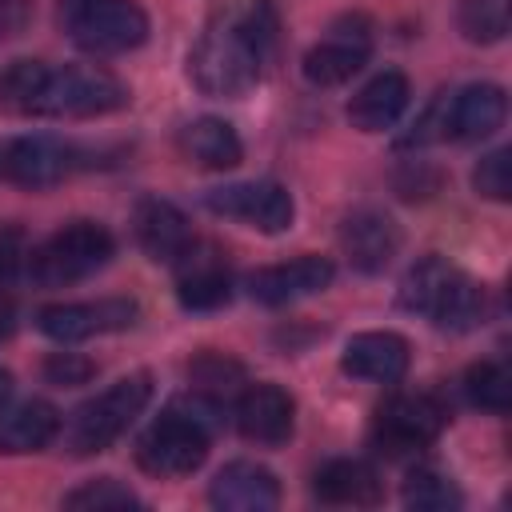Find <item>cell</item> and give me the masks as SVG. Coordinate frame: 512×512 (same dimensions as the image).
Wrapping results in <instances>:
<instances>
[{"mask_svg":"<svg viewBox=\"0 0 512 512\" xmlns=\"http://www.w3.org/2000/svg\"><path fill=\"white\" fill-rule=\"evenodd\" d=\"M404 312L432 320L444 332H468L488 316V288L444 256H420L396 288Z\"/></svg>","mask_w":512,"mask_h":512,"instance_id":"3957f363","label":"cell"},{"mask_svg":"<svg viewBox=\"0 0 512 512\" xmlns=\"http://www.w3.org/2000/svg\"><path fill=\"white\" fill-rule=\"evenodd\" d=\"M512 0H460L456 24L472 44H496L508 36Z\"/></svg>","mask_w":512,"mask_h":512,"instance_id":"484cf974","label":"cell"},{"mask_svg":"<svg viewBox=\"0 0 512 512\" xmlns=\"http://www.w3.org/2000/svg\"><path fill=\"white\" fill-rule=\"evenodd\" d=\"M340 248H344L348 264L356 272L376 276L400 252V228H396L392 216H384L376 208H360V212L344 216V224H340Z\"/></svg>","mask_w":512,"mask_h":512,"instance_id":"2e32d148","label":"cell"},{"mask_svg":"<svg viewBox=\"0 0 512 512\" xmlns=\"http://www.w3.org/2000/svg\"><path fill=\"white\" fill-rule=\"evenodd\" d=\"M92 372H96V364H92L88 356H80V352H52V356L44 360V376H48L52 384H60V388L88 384Z\"/></svg>","mask_w":512,"mask_h":512,"instance_id":"1f68e13d","label":"cell"},{"mask_svg":"<svg viewBox=\"0 0 512 512\" xmlns=\"http://www.w3.org/2000/svg\"><path fill=\"white\" fill-rule=\"evenodd\" d=\"M176 296L184 308L192 312H212L220 304H228L232 296V268H228V256L208 244V240H192L176 260Z\"/></svg>","mask_w":512,"mask_h":512,"instance_id":"7c38bea8","label":"cell"},{"mask_svg":"<svg viewBox=\"0 0 512 512\" xmlns=\"http://www.w3.org/2000/svg\"><path fill=\"white\" fill-rule=\"evenodd\" d=\"M60 436V412L48 400H20L12 408H0V452L24 456L40 452Z\"/></svg>","mask_w":512,"mask_h":512,"instance_id":"603a6c76","label":"cell"},{"mask_svg":"<svg viewBox=\"0 0 512 512\" xmlns=\"http://www.w3.org/2000/svg\"><path fill=\"white\" fill-rule=\"evenodd\" d=\"M312 492L320 504H332V508H372L384 496L376 468L368 460H356V456L328 460L312 476Z\"/></svg>","mask_w":512,"mask_h":512,"instance_id":"44dd1931","label":"cell"},{"mask_svg":"<svg viewBox=\"0 0 512 512\" xmlns=\"http://www.w3.org/2000/svg\"><path fill=\"white\" fill-rule=\"evenodd\" d=\"M80 164V152L60 136H20L0 148V172L20 188H52Z\"/></svg>","mask_w":512,"mask_h":512,"instance_id":"4fadbf2b","label":"cell"},{"mask_svg":"<svg viewBox=\"0 0 512 512\" xmlns=\"http://www.w3.org/2000/svg\"><path fill=\"white\" fill-rule=\"evenodd\" d=\"M372 56V24L364 16H340L332 20L328 36L304 52V76L316 88H336L352 80Z\"/></svg>","mask_w":512,"mask_h":512,"instance_id":"30bf717a","label":"cell"},{"mask_svg":"<svg viewBox=\"0 0 512 512\" xmlns=\"http://www.w3.org/2000/svg\"><path fill=\"white\" fill-rule=\"evenodd\" d=\"M32 24V0H0V40H16Z\"/></svg>","mask_w":512,"mask_h":512,"instance_id":"d6a6232c","label":"cell"},{"mask_svg":"<svg viewBox=\"0 0 512 512\" xmlns=\"http://www.w3.org/2000/svg\"><path fill=\"white\" fill-rule=\"evenodd\" d=\"M180 148L192 164L200 168H212V172H224V168H236L240 156H244V144L236 136V128L220 116H200L192 124H184L180 132Z\"/></svg>","mask_w":512,"mask_h":512,"instance_id":"cb8c5ba5","label":"cell"},{"mask_svg":"<svg viewBox=\"0 0 512 512\" xmlns=\"http://www.w3.org/2000/svg\"><path fill=\"white\" fill-rule=\"evenodd\" d=\"M336 268L328 256H296L288 264H272V268H260L248 276V296L264 308H284V304H296L304 296H316L332 284Z\"/></svg>","mask_w":512,"mask_h":512,"instance_id":"5bb4252c","label":"cell"},{"mask_svg":"<svg viewBox=\"0 0 512 512\" xmlns=\"http://www.w3.org/2000/svg\"><path fill=\"white\" fill-rule=\"evenodd\" d=\"M216 424H220V400L192 388V396L176 400L144 428V436L136 440V464L160 480L188 476L204 464Z\"/></svg>","mask_w":512,"mask_h":512,"instance_id":"277c9868","label":"cell"},{"mask_svg":"<svg viewBox=\"0 0 512 512\" xmlns=\"http://www.w3.org/2000/svg\"><path fill=\"white\" fill-rule=\"evenodd\" d=\"M64 24L88 56H120L148 40V12L136 0H64Z\"/></svg>","mask_w":512,"mask_h":512,"instance_id":"52a82bcc","label":"cell"},{"mask_svg":"<svg viewBox=\"0 0 512 512\" xmlns=\"http://www.w3.org/2000/svg\"><path fill=\"white\" fill-rule=\"evenodd\" d=\"M472 188L488 200H508L512 192V176H508V148H492L488 156H480L476 172H472Z\"/></svg>","mask_w":512,"mask_h":512,"instance_id":"f546056e","label":"cell"},{"mask_svg":"<svg viewBox=\"0 0 512 512\" xmlns=\"http://www.w3.org/2000/svg\"><path fill=\"white\" fill-rule=\"evenodd\" d=\"M272 0H236L220 8L188 52V80L204 96H244L260 84L276 48Z\"/></svg>","mask_w":512,"mask_h":512,"instance_id":"6da1fadb","label":"cell"},{"mask_svg":"<svg viewBox=\"0 0 512 512\" xmlns=\"http://www.w3.org/2000/svg\"><path fill=\"white\" fill-rule=\"evenodd\" d=\"M464 392L484 412H508V404H512V376H508L504 364L480 360V364H472L464 372Z\"/></svg>","mask_w":512,"mask_h":512,"instance_id":"4316f807","label":"cell"},{"mask_svg":"<svg viewBox=\"0 0 512 512\" xmlns=\"http://www.w3.org/2000/svg\"><path fill=\"white\" fill-rule=\"evenodd\" d=\"M132 236H136V244L144 248L148 260H164V264H172L196 240L188 216L172 200H160V196H148V200L136 204V212H132Z\"/></svg>","mask_w":512,"mask_h":512,"instance_id":"ffe728a7","label":"cell"},{"mask_svg":"<svg viewBox=\"0 0 512 512\" xmlns=\"http://www.w3.org/2000/svg\"><path fill=\"white\" fill-rule=\"evenodd\" d=\"M116 252V240L96 220H72L28 252V280L40 288H64L100 272Z\"/></svg>","mask_w":512,"mask_h":512,"instance_id":"8992f818","label":"cell"},{"mask_svg":"<svg viewBox=\"0 0 512 512\" xmlns=\"http://www.w3.org/2000/svg\"><path fill=\"white\" fill-rule=\"evenodd\" d=\"M136 324V304L108 296V300H84V304H48L36 312V328L56 344H80L104 332H120Z\"/></svg>","mask_w":512,"mask_h":512,"instance_id":"8fae6325","label":"cell"},{"mask_svg":"<svg viewBox=\"0 0 512 512\" xmlns=\"http://www.w3.org/2000/svg\"><path fill=\"white\" fill-rule=\"evenodd\" d=\"M508 96L500 84H464L444 96V140H484L504 124Z\"/></svg>","mask_w":512,"mask_h":512,"instance_id":"ac0fdd59","label":"cell"},{"mask_svg":"<svg viewBox=\"0 0 512 512\" xmlns=\"http://www.w3.org/2000/svg\"><path fill=\"white\" fill-rule=\"evenodd\" d=\"M28 252H32V244L16 224L0 228V288H12L28 272Z\"/></svg>","mask_w":512,"mask_h":512,"instance_id":"4dcf8cb0","label":"cell"},{"mask_svg":"<svg viewBox=\"0 0 512 512\" xmlns=\"http://www.w3.org/2000/svg\"><path fill=\"white\" fill-rule=\"evenodd\" d=\"M148 396H152L148 372L120 376L112 388H104L100 396L84 400L68 420H60L64 448H68L72 456H96V452L112 448V444L132 428V420L144 412Z\"/></svg>","mask_w":512,"mask_h":512,"instance_id":"5b68a950","label":"cell"},{"mask_svg":"<svg viewBox=\"0 0 512 512\" xmlns=\"http://www.w3.org/2000/svg\"><path fill=\"white\" fill-rule=\"evenodd\" d=\"M292 424H296V404L280 384H268V380L248 384L236 396V428L244 440L276 448L292 436Z\"/></svg>","mask_w":512,"mask_h":512,"instance_id":"9a60e30c","label":"cell"},{"mask_svg":"<svg viewBox=\"0 0 512 512\" xmlns=\"http://www.w3.org/2000/svg\"><path fill=\"white\" fill-rule=\"evenodd\" d=\"M400 500L412 512H452L460 508V488L436 468H412L400 488Z\"/></svg>","mask_w":512,"mask_h":512,"instance_id":"d4e9b609","label":"cell"},{"mask_svg":"<svg viewBox=\"0 0 512 512\" xmlns=\"http://www.w3.org/2000/svg\"><path fill=\"white\" fill-rule=\"evenodd\" d=\"M0 104L24 116L48 120H88L108 116L128 104V88L104 68H48L40 60H20L0 76Z\"/></svg>","mask_w":512,"mask_h":512,"instance_id":"7a4b0ae2","label":"cell"},{"mask_svg":"<svg viewBox=\"0 0 512 512\" xmlns=\"http://www.w3.org/2000/svg\"><path fill=\"white\" fill-rule=\"evenodd\" d=\"M408 96H412L408 76L396 72V68H384L368 84L356 88V96L348 100V120L360 132H384V128H392L404 116Z\"/></svg>","mask_w":512,"mask_h":512,"instance_id":"7402d4cb","label":"cell"},{"mask_svg":"<svg viewBox=\"0 0 512 512\" xmlns=\"http://www.w3.org/2000/svg\"><path fill=\"white\" fill-rule=\"evenodd\" d=\"M408 364H412L408 340L396 332H356L340 356V368L368 384H400Z\"/></svg>","mask_w":512,"mask_h":512,"instance_id":"d6986e66","label":"cell"},{"mask_svg":"<svg viewBox=\"0 0 512 512\" xmlns=\"http://www.w3.org/2000/svg\"><path fill=\"white\" fill-rule=\"evenodd\" d=\"M208 504L220 512H272L280 504V484L264 464L232 460L212 476Z\"/></svg>","mask_w":512,"mask_h":512,"instance_id":"e0dca14e","label":"cell"},{"mask_svg":"<svg viewBox=\"0 0 512 512\" xmlns=\"http://www.w3.org/2000/svg\"><path fill=\"white\" fill-rule=\"evenodd\" d=\"M12 336V308H8V300H0V340H8Z\"/></svg>","mask_w":512,"mask_h":512,"instance_id":"836d02e7","label":"cell"},{"mask_svg":"<svg viewBox=\"0 0 512 512\" xmlns=\"http://www.w3.org/2000/svg\"><path fill=\"white\" fill-rule=\"evenodd\" d=\"M8 396H12V376H8V368H0V408L8 404Z\"/></svg>","mask_w":512,"mask_h":512,"instance_id":"e575fe53","label":"cell"},{"mask_svg":"<svg viewBox=\"0 0 512 512\" xmlns=\"http://www.w3.org/2000/svg\"><path fill=\"white\" fill-rule=\"evenodd\" d=\"M64 504L68 508H132V504H140V496L132 488H124L120 480L100 476V480H88V484L72 488L64 496Z\"/></svg>","mask_w":512,"mask_h":512,"instance_id":"f1b7e54d","label":"cell"},{"mask_svg":"<svg viewBox=\"0 0 512 512\" xmlns=\"http://www.w3.org/2000/svg\"><path fill=\"white\" fill-rule=\"evenodd\" d=\"M188 380L196 384V392L220 400L228 392H236V384H244V368L220 352H200L192 364H188Z\"/></svg>","mask_w":512,"mask_h":512,"instance_id":"83f0119b","label":"cell"},{"mask_svg":"<svg viewBox=\"0 0 512 512\" xmlns=\"http://www.w3.org/2000/svg\"><path fill=\"white\" fill-rule=\"evenodd\" d=\"M204 208L216 212V216L240 220L256 232H284L296 216V204H292L288 188L276 184V180H240V184L208 188Z\"/></svg>","mask_w":512,"mask_h":512,"instance_id":"9c48e42d","label":"cell"},{"mask_svg":"<svg viewBox=\"0 0 512 512\" xmlns=\"http://www.w3.org/2000/svg\"><path fill=\"white\" fill-rule=\"evenodd\" d=\"M448 424V408L432 392H396L372 416V440L388 456H416Z\"/></svg>","mask_w":512,"mask_h":512,"instance_id":"ba28073f","label":"cell"}]
</instances>
